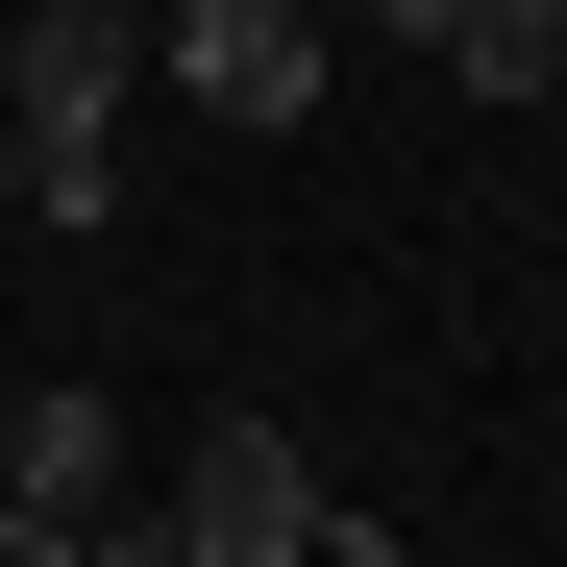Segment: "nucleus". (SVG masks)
<instances>
[{"label":"nucleus","instance_id":"obj_1","mask_svg":"<svg viewBox=\"0 0 567 567\" xmlns=\"http://www.w3.org/2000/svg\"><path fill=\"white\" fill-rule=\"evenodd\" d=\"M0 124H25V223L100 247L124 223V124H148V25L124 0H0Z\"/></svg>","mask_w":567,"mask_h":567},{"label":"nucleus","instance_id":"obj_2","mask_svg":"<svg viewBox=\"0 0 567 567\" xmlns=\"http://www.w3.org/2000/svg\"><path fill=\"white\" fill-rule=\"evenodd\" d=\"M148 100L297 148V124H321V0H148Z\"/></svg>","mask_w":567,"mask_h":567},{"label":"nucleus","instance_id":"obj_3","mask_svg":"<svg viewBox=\"0 0 567 567\" xmlns=\"http://www.w3.org/2000/svg\"><path fill=\"white\" fill-rule=\"evenodd\" d=\"M148 494H173V543L198 567H321V468H297V420H198V444H148Z\"/></svg>","mask_w":567,"mask_h":567},{"label":"nucleus","instance_id":"obj_4","mask_svg":"<svg viewBox=\"0 0 567 567\" xmlns=\"http://www.w3.org/2000/svg\"><path fill=\"white\" fill-rule=\"evenodd\" d=\"M0 494L25 518H124L148 494V420L100 395V370H50V395H0Z\"/></svg>","mask_w":567,"mask_h":567},{"label":"nucleus","instance_id":"obj_5","mask_svg":"<svg viewBox=\"0 0 567 567\" xmlns=\"http://www.w3.org/2000/svg\"><path fill=\"white\" fill-rule=\"evenodd\" d=\"M420 50H444V74H468L494 124H518V100H567V0H444Z\"/></svg>","mask_w":567,"mask_h":567},{"label":"nucleus","instance_id":"obj_6","mask_svg":"<svg viewBox=\"0 0 567 567\" xmlns=\"http://www.w3.org/2000/svg\"><path fill=\"white\" fill-rule=\"evenodd\" d=\"M74 567H198V543H173V494H124V518H74Z\"/></svg>","mask_w":567,"mask_h":567},{"label":"nucleus","instance_id":"obj_7","mask_svg":"<svg viewBox=\"0 0 567 567\" xmlns=\"http://www.w3.org/2000/svg\"><path fill=\"white\" fill-rule=\"evenodd\" d=\"M321 567H444V543H395V518H321Z\"/></svg>","mask_w":567,"mask_h":567},{"label":"nucleus","instance_id":"obj_8","mask_svg":"<svg viewBox=\"0 0 567 567\" xmlns=\"http://www.w3.org/2000/svg\"><path fill=\"white\" fill-rule=\"evenodd\" d=\"M0 567H74V518H25V494H0Z\"/></svg>","mask_w":567,"mask_h":567},{"label":"nucleus","instance_id":"obj_9","mask_svg":"<svg viewBox=\"0 0 567 567\" xmlns=\"http://www.w3.org/2000/svg\"><path fill=\"white\" fill-rule=\"evenodd\" d=\"M0 223H25V124H0Z\"/></svg>","mask_w":567,"mask_h":567},{"label":"nucleus","instance_id":"obj_10","mask_svg":"<svg viewBox=\"0 0 567 567\" xmlns=\"http://www.w3.org/2000/svg\"><path fill=\"white\" fill-rule=\"evenodd\" d=\"M370 25H395V50H420V25H444V0H370Z\"/></svg>","mask_w":567,"mask_h":567},{"label":"nucleus","instance_id":"obj_11","mask_svg":"<svg viewBox=\"0 0 567 567\" xmlns=\"http://www.w3.org/2000/svg\"><path fill=\"white\" fill-rule=\"evenodd\" d=\"M124 25H148V0H124Z\"/></svg>","mask_w":567,"mask_h":567}]
</instances>
